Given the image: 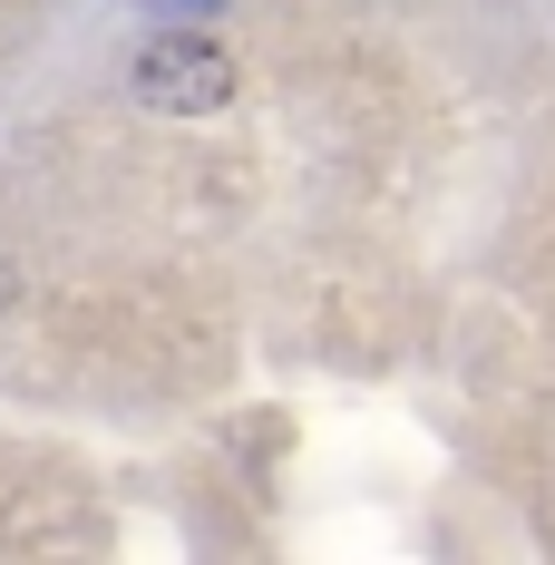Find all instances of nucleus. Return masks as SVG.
Wrapping results in <instances>:
<instances>
[{
	"label": "nucleus",
	"mask_w": 555,
	"mask_h": 565,
	"mask_svg": "<svg viewBox=\"0 0 555 565\" xmlns=\"http://www.w3.org/2000/svg\"><path fill=\"white\" fill-rule=\"evenodd\" d=\"M127 88L147 98V108L167 117H205L234 98V58L205 40V30H157L147 50H137V68H127Z\"/></svg>",
	"instance_id": "f257e3e1"
},
{
	"label": "nucleus",
	"mask_w": 555,
	"mask_h": 565,
	"mask_svg": "<svg viewBox=\"0 0 555 565\" xmlns=\"http://www.w3.org/2000/svg\"><path fill=\"white\" fill-rule=\"evenodd\" d=\"M224 0H147V20H215Z\"/></svg>",
	"instance_id": "f03ea898"
}]
</instances>
